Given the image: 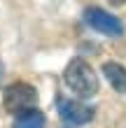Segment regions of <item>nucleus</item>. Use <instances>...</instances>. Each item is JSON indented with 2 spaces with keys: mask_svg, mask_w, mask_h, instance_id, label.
I'll return each instance as SVG.
<instances>
[{
  "mask_svg": "<svg viewBox=\"0 0 126 128\" xmlns=\"http://www.w3.org/2000/svg\"><path fill=\"white\" fill-rule=\"evenodd\" d=\"M63 82L68 88L79 98H91L98 93V77H96L93 68L84 58H72L63 70Z\"/></svg>",
  "mask_w": 126,
  "mask_h": 128,
  "instance_id": "obj_1",
  "label": "nucleus"
},
{
  "mask_svg": "<svg viewBox=\"0 0 126 128\" xmlns=\"http://www.w3.org/2000/svg\"><path fill=\"white\" fill-rule=\"evenodd\" d=\"M3 105L10 114H21L33 107H38V91L28 82H14L5 88L3 93Z\"/></svg>",
  "mask_w": 126,
  "mask_h": 128,
  "instance_id": "obj_2",
  "label": "nucleus"
},
{
  "mask_svg": "<svg viewBox=\"0 0 126 128\" xmlns=\"http://www.w3.org/2000/svg\"><path fill=\"white\" fill-rule=\"evenodd\" d=\"M84 21L91 30L105 35V37H121L124 35V24L114 14L105 12L103 7H86L84 10Z\"/></svg>",
  "mask_w": 126,
  "mask_h": 128,
  "instance_id": "obj_3",
  "label": "nucleus"
},
{
  "mask_svg": "<svg viewBox=\"0 0 126 128\" xmlns=\"http://www.w3.org/2000/svg\"><path fill=\"white\" fill-rule=\"evenodd\" d=\"M58 116L63 119L65 124L70 126H84L93 119V107H89V105L79 102V100H70V98H58Z\"/></svg>",
  "mask_w": 126,
  "mask_h": 128,
  "instance_id": "obj_4",
  "label": "nucleus"
},
{
  "mask_svg": "<svg viewBox=\"0 0 126 128\" xmlns=\"http://www.w3.org/2000/svg\"><path fill=\"white\" fill-rule=\"evenodd\" d=\"M103 74L117 93H126V68L121 63H117V61L103 63Z\"/></svg>",
  "mask_w": 126,
  "mask_h": 128,
  "instance_id": "obj_5",
  "label": "nucleus"
},
{
  "mask_svg": "<svg viewBox=\"0 0 126 128\" xmlns=\"http://www.w3.org/2000/svg\"><path fill=\"white\" fill-rule=\"evenodd\" d=\"M44 126V114L38 110H28V112H21L17 114V121H14L12 128H42Z\"/></svg>",
  "mask_w": 126,
  "mask_h": 128,
  "instance_id": "obj_6",
  "label": "nucleus"
},
{
  "mask_svg": "<svg viewBox=\"0 0 126 128\" xmlns=\"http://www.w3.org/2000/svg\"><path fill=\"white\" fill-rule=\"evenodd\" d=\"M110 5H114V7H121V5H126V0H110Z\"/></svg>",
  "mask_w": 126,
  "mask_h": 128,
  "instance_id": "obj_7",
  "label": "nucleus"
},
{
  "mask_svg": "<svg viewBox=\"0 0 126 128\" xmlns=\"http://www.w3.org/2000/svg\"><path fill=\"white\" fill-rule=\"evenodd\" d=\"M0 79H3V63H0Z\"/></svg>",
  "mask_w": 126,
  "mask_h": 128,
  "instance_id": "obj_8",
  "label": "nucleus"
}]
</instances>
